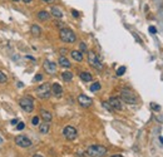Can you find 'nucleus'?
I'll return each mask as SVG.
<instances>
[{
    "label": "nucleus",
    "mask_w": 163,
    "mask_h": 157,
    "mask_svg": "<svg viewBox=\"0 0 163 157\" xmlns=\"http://www.w3.org/2000/svg\"><path fill=\"white\" fill-rule=\"evenodd\" d=\"M63 135H64V137H65L66 140L73 141V140H75L77 136H78V131H77V128L73 127V126H66V127H64V129H63Z\"/></svg>",
    "instance_id": "nucleus-7"
},
{
    "label": "nucleus",
    "mask_w": 163,
    "mask_h": 157,
    "mask_svg": "<svg viewBox=\"0 0 163 157\" xmlns=\"http://www.w3.org/2000/svg\"><path fill=\"white\" fill-rule=\"evenodd\" d=\"M15 143L19 146V147H23V148H26V147H30L32 146V141L29 137H26L24 135H19L15 137Z\"/></svg>",
    "instance_id": "nucleus-8"
},
{
    "label": "nucleus",
    "mask_w": 163,
    "mask_h": 157,
    "mask_svg": "<svg viewBox=\"0 0 163 157\" xmlns=\"http://www.w3.org/2000/svg\"><path fill=\"white\" fill-rule=\"evenodd\" d=\"M50 10H51V15H53V17H55L57 19H60V18L63 17V13H62V10H60L59 8L53 6Z\"/></svg>",
    "instance_id": "nucleus-18"
},
{
    "label": "nucleus",
    "mask_w": 163,
    "mask_h": 157,
    "mask_svg": "<svg viewBox=\"0 0 163 157\" xmlns=\"http://www.w3.org/2000/svg\"><path fill=\"white\" fill-rule=\"evenodd\" d=\"M19 106L21 107L23 111L30 113L34 111V101L32 97H24L19 101Z\"/></svg>",
    "instance_id": "nucleus-4"
},
{
    "label": "nucleus",
    "mask_w": 163,
    "mask_h": 157,
    "mask_svg": "<svg viewBox=\"0 0 163 157\" xmlns=\"http://www.w3.org/2000/svg\"><path fill=\"white\" fill-rule=\"evenodd\" d=\"M151 107L156 111H161V106H158V104H154V103H151Z\"/></svg>",
    "instance_id": "nucleus-28"
},
{
    "label": "nucleus",
    "mask_w": 163,
    "mask_h": 157,
    "mask_svg": "<svg viewBox=\"0 0 163 157\" xmlns=\"http://www.w3.org/2000/svg\"><path fill=\"white\" fill-rule=\"evenodd\" d=\"M24 127H25V124H24L23 122H19V123H18V126H17V128H18L19 131H21V129H23Z\"/></svg>",
    "instance_id": "nucleus-29"
},
{
    "label": "nucleus",
    "mask_w": 163,
    "mask_h": 157,
    "mask_svg": "<svg viewBox=\"0 0 163 157\" xmlns=\"http://www.w3.org/2000/svg\"><path fill=\"white\" fill-rule=\"evenodd\" d=\"M49 129H50L49 122H44V123H42V124H39V132H40V133L45 135V133L49 132Z\"/></svg>",
    "instance_id": "nucleus-17"
},
{
    "label": "nucleus",
    "mask_w": 163,
    "mask_h": 157,
    "mask_svg": "<svg viewBox=\"0 0 163 157\" xmlns=\"http://www.w3.org/2000/svg\"><path fill=\"white\" fill-rule=\"evenodd\" d=\"M13 126H15V124H18L19 123V118H14V120H11V122H10Z\"/></svg>",
    "instance_id": "nucleus-32"
},
{
    "label": "nucleus",
    "mask_w": 163,
    "mask_h": 157,
    "mask_svg": "<svg viewBox=\"0 0 163 157\" xmlns=\"http://www.w3.org/2000/svg\"><path fill=\"white\" fill-rule=\"evenodd\" d=\"M51 93L55 96V97H60L63 94V88H62V86L59 83H54L51 86Z\"/></svg>",
    "instance_id": "nucleus-12"
},
{
    "label": "nucleus",
    "mask_w": 163,
    "mask_h": 157,
    "mask_svg": "<svg viewBox=\"0 0 163 157\" xmlns=\"http://www.w3.org/2000/svg\"><path fill=\"white\" fill-rule=\"evenodd\" d=\"M149 32H151L152 34H156V33H157V29H156V27H149Z\"/></svg>",
    "instance_id": "nucleus-33"
},
{
    "label": "nucleus",
    "mask_w": 163,
    "mask_h": 157,
    "mask_svg": "<svg viewBox=\"0 0 163 157\" xmlns=\"http://www.w3.org/2000/svg\"><path fill=\"white\" fill-rule=\"evenodd\" d=\"M42 2H44V3H47V4H51V3L55 2V0H42Z\"/></svg>",
    "instance_id": "nucleus-35"
},
{
    "label": "nucleus",
    "mask_w": 163,
    "mask_h": 157,
    "mask_svg": "<svg viewBox=\"0 0 163 157\" xmlns=\"http://www.w3.org/2000/svg\"><path fill=\"white\" fill-rule=\"evenodd\" d=\"M72 14H73V17H75V18H78V17H79V13H78V11H75V10H73V11H72Z\"/></svg>",
    "instance_id": "nucleus-34"
},
{
    "label": "nucleus",
    "mask_w": 163,
    "mask_h": 157,
    "mask_svg": "<svg viewBox=\"0 0 163 157\" xmlns=\"http://www.w3.org/2000/svg\"><path fill=\"white\" fill-rule=\"evenodd\" d=\"M159 141H161V143L163 145V137H159Z\"/></svg>",
    "instance_id": "nucleus-39"
},
{
    "label": "nucleus",
    "mask_w": 163,
    "mask_h": 157,
    "mask_svg": "<svg viewBox=\"0 0 163 157\" xmlns=\"http://www.w3.org/2000/svg\"><path fill=\"white\" fill-rule=\"evenodd\" d=\"M124 72H126V67H119L117 71V75H123Z\"/></svg>",
    "instance_id": "nucleus-25"
},
{
    "label": "nucleus",
    "mask_w": 163,
    "mask_h": 157,
    "mask_svg": "<svg viewBox=\"0 0 163 157\" xmlns=\"http://www.w3.org/2000/svg\"><path fill=\"white\" fill-rule=\"evenodd\" d=\"M87 155L89 157H103L107 155V148L102 145H92L87 148Z\"/></svg>",
    "instance_id": "nucleus-1"
},
{
    "label": "nucleus",
    "mask_w": 163,
    "mask_h": 157,
    "mask_svg": "<svg viewBox=\"0 0 163 157\" xmlns=\"http://www.w3.org/2000/svg\"><path fill=\"white\" fill-rule=\"evenodd\" d=\"M2 143H3V138H2V137H0V145H2Z\"/></svg>",
    "instance_id": "nucleus-40"
},
{
    "label": "nucleus",
    "mask_w": 163,
    "mask_h": 157,
    "mask_svg": "<svg viewBox=\"0 0 163 157\" xmlns=\"http://www.w3.org/2000/svg\"><path fill=\"white\" fill-rule=\"evenodd\" d=\"M13 2H15V3H18V2H20V0H13Z\"/></svg>",
    "instance_id": "nucleus-41"
},
{
    "label": "nucleus",
    "mask_w": 163,
    "mask_h": 157,
    "mask_svg": "<svg viewBox=\"0 0 163 157\" xmlns=\"http://www.w3.org/2000/svg\"><path fill=\"white\" fill-rule=\"evenodd\" d=\"M88 62H89V64L92 65L93 68H96V69H98V71H102V69H103V64H102L100 60L98 59L97 54L94 53V52H92V50L88 52Z\"/></svg>",
    "instance_id": "nucleus-6"
},
{
    "label": "nucleus",
    "mask_w": 163,
    "mask_h": 157,
    "mask_svg": "<svg viewBox=\"0 0 163 157\" xmlns=\"http://www.w3.org/2000/svg\"><path fill=\"white\" fill-rule=\"evenodd\" d=\"M43 79V75L42 74H36L35 77H34V81L35 82H39V81H42Z\"/></svg>",
    "instance_id": "nucleus-27"
},
{
    "label": "nucleus",
    "mask_w": 163,
    "mask_h": 157,
    "mask_svg": "<svg viewBox=\"0 0 163 157\" xmlns=\"http://www.w3.org/2000/svg\"><path fill=\"white\" fill-rule=\"evenodd\" d=\"M70 56L77 62H82V60H83V54H82V52H79V50H72Z\"/></svg>",
    "instance_id": "nucleus-16"
},
{
    "label": "nucleus",
    "mask_w": 163,
    "mask_h": 157,
    "mask_svg": "<svg viewBox=\"0 0 163 157\" xmlns=\"http://www.w3.org/2000/svg\"><path fill=\"white\" fill-rule=\"evenodd\" d=\"M62 78H63V81H65V82H70L72 79H73V74L70 73V72H63V74H62Z\"/></svg>",
    "instance_id": "nucleus-21"
},
{
    "label": "nucleus",
    "mask_w": 163,
    "mask_h": 157,
    "mask_svg": "<svg viewBox=\"0 0 163 157\" xmlns=\"http://www.w3.org/2000/svg\"><path fill=\"white\" fill-rule=\"evenodd\" d=\"M33 157H43V156H42V155H34Z\"/></svg>",
    "instance_id": "nucleus-38"
},
{
    "label": "nucleus",
    "mask_w": 163,
    "mask_h": 157,
    "mask_svg": "<svg viewBox=\"0 0 163 157\" xmlns=\"http://www.w3.org/2000/svg\"><path fill=\"white\" fill-rule=\"evenodd\" d=\"M23 2H24V3H26V4H28V3H32V0H23Z\"/></svg>",
    "instance_id": "nucleus-36"
},
{
    "label": "nucleus",
    "mask_w": 163,
    "mask_h": 157,
    "mask_svg": "<svg viewBox=\"0 0 163 157\" xmlns=\"http://www.w3.org/2000/svg\"><path fill=\"white\" fill-rule=\"evenodd\" d=\"M87 50V45L84 43H80V52H85Z\"/></svg>",
    "instance_id": "nucleus-30"
},
{
    "label": "nucleus",
    "mask_w": 163,
    "mask_h": 157,
    "mask_svg": "<svg viewBox=\"0 0 163 157\" xmlns=\"http://www.w3.org/2000/svg\"><path fill=\"white\" fill-rule=\"evenodd\" d=\"M66 52H68V49H65V48H62V49H60V54H62V57H64V56L66 54Z\"/></svg>",
    "instance_id": "nucleus-31"
},
{
    "label": "nucleus",
    "mask_w": 163,
    "mask_h": 157,
    "mask_svg": "<svg viewBox=\"0 0 163 157\" xmlns=\"http://www.w3.org/2000/svg\"><path fill=\"white\" fill-rule=\"evenodd\" d=\"M40 118H39V117L38 116H35V117H33V118H32V124L33 126H39L40 124Z\"/></svg>",
    "instance_id": "nucleus-24"
},
{
    "label": "nucleus",
    "mask_w": 163,
    "mask_h": 157,
    "mask_svg": "<svg viewBox=\"0 0 163 157\" xmlns=\"http://www.w3.org/2000/svg\"><path fill=\"white\" fill-rule=\"evenodd\" d=\"M78 102H79V104H80L82 107H89V106H92V103H93L92 98H89V97L85 96V94L78 96Z\"/></svg>",
    "instance_id": "nucleus-10"
},
{
    "label": "nucleus",
    "mask_w": 163,
    "mask_h": 157,
    "mask_svg": "<svg viewBox=\"0 0 163 157\" xmlns=\"http://www.w3.org/2000/svg\"><path fill=\"white\" fill-rule=\"evenodd\" d=\"M43 67L48 74H55L57 73V64L51 60H45L43 63Z\"/></svg>",
    "instance_id": "nucleus-9"
},
{
    "label": "nucleus",
    "mask_w": 163,
    "mask_h": 157,
    "mask_svg": "<svg viewBox=\"0 0 163 157\" xmlns=\"http://www.w3.org/2000/svg\"><path fill=\"white\" fill-rule=\"evenodd\" d=\"M59 64L62 65V67H64V68H69L70 67V62L65 57H60L59 58Z\"/></svg>",
    "instance_id": "nucleus-20"
},
{
    "label": "nucleus",
    "mask_w": 163,
    "mask_h": 157,
    "mask_svg": "<svg viewBox=\"0 0 163 157\" xmlns=\"http://www.w3.org/2000/svg\"><path fill=\"white\" fill-rule=\"evenodd\" d=\"M100 89V84L97 82V83H93L92 86H90V90L92 92H98V90Z\"/></svg>",
    "instance_id": "nucleus-22"
},
{
    "label": "nucleus",
    "mask_w": 163,
    "mask_h": 157,
    "mask_svg": "<svg viewBox=\"0 0 163 157\" xmlns=\"http://www.w3.org/2000/svg\"><path fill=\"white\" fill-rule=\"evenodd\" d=\"M111 157H123V156H120V155H113V156H111Z\"/></svg>",
    "instance_id": "nucleus-37"
},
{
    "label": "nucleus",
    "mask_w": 163,
    "mask_h": 157,
    "mask_svg": "<svg viewBox=\"0 0 163 157\" xmlns=\"http://www.w3.org/2000/svg\"><path fill=\"white\" fill-rule=\"evenodd\" d=\"M38 19L42 20V21H47V20L50 19V14H49L48 11H45V10H40L38 13Z\"/></svg>",
    "instance_id": "nucleus-14"
},
{
    "label": "nucleus",
    "mask_w": 163,
    "mask_h": 157,
    "mask_svg": "<svg viewBox=\"0 0 163 157\" xmlns=\"http://www.w3.org/2000/svg\"><path fill=\"white\" fill-rule=\"evenodd\" d=\"M30 32H32V34L34 35V36H40L42 35V28L39 27V25H36V24H33L32 27H30Z\"/></svg>",
    "instance_id": "nucleus-15"
},
{
    "label": "nucleus",
    "mask_w": 163,
    "mask_h": 157,
    "mask_svg": "<svg viewBox=\"0 0 163 157\" xmlns=\"http://www.w3.org/2000/svg\"><path fill=\"white\" fill-rule=\"evenodd\" d=\"M108 103L111 104V107L113 108V111H114V109H116V111L122 109V102H120L119 98H117V97H112V98H109Z\"/></svg>",
    "instance_id": "nucleus-11"
},
{
    "label": "nucleus",
    "mask_w": 163,
    "mask_h": 157,
    "mask_svg": "<svg viewBox=\"0 0 163 157\" xmlns=\"http://www.w3.org/2000/svg\"><path fill=\"white\" fill-rule=\"evenodd\" d=\"M103 107H104L105 109H108V111H111V112L113 111V108L111 107V104H109V103H108V102H103Z\"/></svg>",
    "instance_id": "nucleus-26"
},
{
    "label": "nucleus",
    "mask_w": 163,
    "mask_h": 157,
    "mask_svg": "<svg viewBox=\"0 0 163 157\" xmlns=\"http://www.w3.org/2000/svg\"><path fill=\"white\" fill-rule=\"evenodd\" d=\"M6 81H8V77L2 71H0V84H2V83H6Z\"/></svg>",
    "instance_id": "nucleus-23"
},
{
    "label": "nucleus",
    "mask_w": 163,
    "mask_h": 157,
    "mask_svg": "<svg viewBox=\"0 0 163 157\" xmlns=\"http://www.w3.org/2000/svg\"><path fill=\"white\" fill-rule=\"evenodd\" d=\"M59 38L64 43H74L77 40V36H75L74 32L69 28H62L59 30Z\"/></svg>",
    "instance_id": "nucleus-2"
},
{
    "label": "nucleus",
    "mask_w": 163,
    "mask_h": 157,
    "mask_svg": "<svg viewBox=\"0 0 163 157\" xmlns=\"http://www.w3.org/2000/svg\"><path fill=\"white\" fill-rule=\"evenodd\" d=\"M120 98H122V101H124L126 103H129V104L138 103V97L135 96L133 90H131L128 88H124L120 90Z\"/></svg>",
    "instance_id": "nucleus-3"
},
{
    "label": "nucleus",
    "mask_w": 163,
    "mask_h": 157,
    "mask_svg": "<svg viewBox=\"0 0 163 157\" xmlns=\"http://www.w3.org/2000/svg\"><path fill=\"white\" fill-rule=\"evenodd\" d=\"M36 94L39 98H42V99H47L50 97L51 94V87L48 84V83H44L42 86H39L36 88Z\"/></svg>",
    "instance_id": "nucleus-5"
},
{
    "label": "nucleus",
    "mask_w": 163,
    "mask_h": 157,
    "mask_svg": "<svg viewBox=\"0 0 163 157\" xmlns=\"http://www.w3.org/2000/svg\"><path fill=\"white\" fill-rule=\"evenodd\" d=\"M79 77H80V79L83 81V82H90V81L93 79L92 74L88 73V72H82V73L79 74Z\"/></svg>",
    "instance_id": "nucleus-19"
},
{
    "label": "nucleus",
    "mask_w": 163,
    "mask_h": 157,
    "mask_svg": "<svg viewBox=\"0 0 163 157\" xmlns=\"http://www.w3.org/2000/svg\"><path fill=\"white\" fill-rule=\"evenodd\" d=\"M40 116H42V118L44 122H50L51 118H53V116L49 111H45V109H40Z\"/></svg>",
    "instance_id": "nucleus-13"
}]
</instances>
